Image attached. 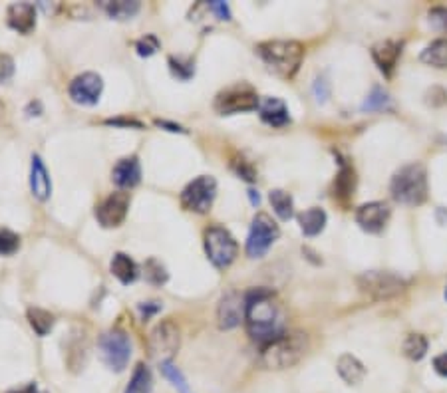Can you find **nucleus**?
Returning <instances> with one entry per match:
<instances>
[{"instance_id":"obj_17","label":"nucleus","mask_w":447,"mask_h":393,"mask_svg":"<svg viewBox=\"0 0 447 393\" xmlns=\"http://www.w3.org/2000/svg\"><path fill=\"white\" fill-rule=\"evenodd\" d=\"M6 20L12 30L30 34L36 28V6L30 2H14L6 11Z\"/></svg>"},{"instance_id":"obj_12","label":"nucleus","mask_w":447,"mask_h":393,"mask_svg":"<svg viewBox=\"0 0 447 393\" xmlns=\"http://www.w3.org/2000/svg\"><path fill=\"white\" fill-rule=\"evenodd\" d=\"M104 92V80L96 72L76 75L68 85V96L78 106H96Z\"/></svg>"},{"instance_id":"obj_4","label":"nucleus","mask_w":447,"mask_h":393,"mask_svg":"<svg viewBox=\"0 0 447 393\" xmlns=\"http://www.w3.org/2000/svg\"><path fill=\"white\" fill-rule=\"evenodd\" d=\"M309 350V336L304 332H287L282 338L268 344L261 351V363L266 370H287L297 365Z\"/></svg>"},{"instance_id":"obj_39","label":"nucleus","mask_w":447,"mask_h":393,"mask_svg":"<svg viewBox=\"0 0 447 393\" xmlns=\"http://www.w3.org/2000/svg\"><path fill=\"white\" fill-rule=\"evenodd\" d=\"M233 169L239 177H243L245 181H255L256 179V171L255 167L245 159H234L233 161Z\"/></svg>"},{"instance_id":"obj_23","label":"nucleus","mask_w":447,"mask_h":393,"mask_svg":"<svg viewBox=\"0 0 447 393\" xmlns=\"http://www.w3.org/2000/svg\"><path fill=\"white\" fill-rule=\"evenodd\" d=\"M326 223H328L326 211L320 209V207H310V209L298 214L300 231L306 234V236H316V234L322 233L326 229Z\"/></svg>"},{"instance_id":"obj_25","label":"nucleus","mask_w":447,"mask_h":393,"mask_svg":"<svg viewBox=\"0 0 447 393\" xmlns=\"http://www.w3.org/2000/svg\"><path fill=\"white\" fill-rule=\"evenodd\" d=\"M102 8L107 12L109 18H116V20H131L141 8L138 0H104L102 2Z\"/></svg>"},{"instance_id":"obj_7","label":"nucleus","mask_w":447,"mask_h":393,"mask_svg":"<svg viewBox=\"0 0 447 393\" xmlns=\"http://www.w3.org/2000/svg\"><path fill=\"white\" fill-rule=\"evenodd\" d=\"M203 245H205L207 258L217 268H229L239 255V245H237L233 234L223 226H217V224L209 226L203 233Z\"/></svg>"},{"instance_id":"obj_20","label":"nucleus","mask_w":447,"mask_h":393,"mask_svg":"<svg viewBox=\"0 0 447 393\" xmlns=\"http://www.w3.org/2000/svg\"><path fill=\"white\" fill-rule=\"evenodd\" d=\"M30 191L38 201H48L52 195V179L46 169L40 155H32V165H30Z\"/></svg>"},{"instance_id":"obj_13","label":"nucleus","mask_w":447,"mask_h":393,"mask_svg":"<svg viewBox=\"0 0 447 393\" xmlns=\"http://www.w3.org/2000/svg\"><path fill=\"white\" fill-rule=\"evenodd\" d=\"M129 211V195L126 191H117L107 195L104 201L96 207L97 223L104 229H117L126 221Z\"/></svg>"},{"instance_id":"obj_41","label":"nucleus","mask_w":447,"mask_h":393,"mask_svg":"<svg viewBox=\"0 0 447 393\" xmlns=\"http://www.w3.org/2000/svg\"><path fill=\"white\" fill-rule=\"evenodd\" d=\"M14 75V60L8 54H0V84Z\"/></svg>"},{"instance_id":"obj_21","label":"nucleus","mask_w":447,"mask_h":393,"mask_svg":"<svg viewBox=\"0 0 447 393\" xmlns=\"http://www.w3.org/2000/svg\"><path fill=\"white\" fill-rule=\"evenodd\" d=\"M332 191H334V199H338L340 202H348L354 197V191H356V171L346 161H340V169L336 173Z\"/></svg>"},{"instance_id":"obj_19","label":"nucleus","mask_w":447,"mask_h":393,"mask_svg":"<svg viewBox=\"0 0 447 393\" xmlns=\"http://www.w3.org/2000/svg\"><path fill=\"white\" fill-rule=\"evenodd\" d=\"M112 181L116 183L119 189H133L141 181V165L136 155L124 157L116 163V167L112 171Z\"/></svg>"},{"instance_id":"obj_27","label":"nucleus","mask_w":447,"mask_h":393,"mask_svg":"<svg viewBox=\"0 0 447 393\" xmlns=\"http://www.w3.org/2000/svg\"><path fill=\"white\" fill-rule=\"evenodd\" d=\"M153 392V375L145 363H138L136 370L129 377V383L126 385L124 393H151Z\"/></svg>"},{"instance_id":"obj_49","label":"nucleus","mask_w":447,"mask_h":393,"mask_svg":"<svg viewBox=\"0 0 447 393\" xmlns=\"http://www.w3.org/2000/svg\"><path fill=\"white\" fill-rule=\"evenodd\" d=\"M446 298H447V290H446Z\"/></svg>"},{"instance_id":"obj_14","label":"nucleus","mask_w":447,"mask_h":393,"mask_svg":"<svg viewBox=\"0 0 447 393\" xmlns=\"http://www.w3.org/2000/svg\"><path fill=\"white\" fill-rule=\"evenodd\" d=\"M245 294L241 292H227L217 306V324L221 329H233L241 322H245Z\"/></svg>"},{"instance_id":"obj_47","label":"nucleus","mask_w":447,"mask_h":393,"mask_svg":"<svg viewBox=\"0 0 447 393\" xmlns=\"http://www.w3.org/2000/svg\"><path fill=\"white\" fill-rule=\"evenodd\" d=\"M11 393H44L38 389V385L36 383H28L26 387H22V389H16V392H11Z\"/></svg>"},{"instance_id":"obj_43","label":"nucleus","mask_w":447,"mask_h":393,"mask_svg":"<svg viewBox=\"0 0 447 393\" xmlns=\"http://www.w3.org/2000/svg\"><path fill=\"white\" fill-rule=\"evenodd\" d=\"M434 370H436L441 377H447V351L446 353H439L436 360H434Z\"/></svg>"},{"instance_id":"obj_16","label":"nucleus","mask_w":447,"mask_h":393,"mask_svg":"<svg viewBox=\"0 0 447 393\" xmlns=\"http://www.w3.org/2000/svg\"><path fill=\"white\" fill-rule=\"evenodd\" d=\"M402 48H404V44L398 42V40H383L372 48L374 62L386 78H392V74H394L398 60L402 56Z\"/></svg>"},{"instance_id":"obj_48","label":"nucleus","mask_w":447,"mask_h":393,"mask_svg":"<svg viewBox=\"0 0 447 393\" xmlns=\"http://www.w3.org/2000/svg\"><path fill=\"white\" fill-rule=\"evenodd\" d=\"M249 197H251V202H253L255 207L261 202V197H258V193H256L255 189H249Z\"/></svg>"},{"instance_id":"obj_31","label":"nucleus","mask_w":447,"mask_h":393,"mask_svg":"<svg viewBox=\"0 0 447 393\" xmlns=\"http://www.w3.org/2000/svg\"><path fill=\"white\" fill-rule=\"evenodd\" d=\"M427 348H429V344H427V338L424 334H410L404 341V353L414 361L424 360Z\"/></svg>"},{"instance_id":"obj_44","label":"nucleus","mask_w":447,"mask_h":393,"mask_svg":"<svg viewBox=\"0 0 447 393\" xmlns=\"http://www.w3.org/2000/svg\"><path fill=\"white\" fill-rule=\"evenodd\" d=\"M155 126H157V128L167 129V131H171V133H187V129H183L181 126H177V123L165 121V119H155Z\"/></svg>"},{"instance_id":"obj_15","label":"nucleus","mask_w":447,"mask_h":393,"mask_svg":"<svg viewBox=\"0 0 447 393\" xmlns=\"http://www.w3.org/2000/svg\"><path fill=\"white\" fill-rule=\"evenodd\" d=\"M392 217V209L390 205L383 201H372L366 202L362 207H358L356 211V223L360 224V229L370 234L382 233L386 224Z\"/></svg>"},{"instance_id":"obj_1","label":"nucleus","mask_w":447,"mask_h":393,"mask_svg":"<svg viewBox=\"0 0 447 393\" xmlns=\"http://www.w3.org/2000/svg\"><path fill=\"white\" fill-rule=\"evenodd\" d=\"M245 302L246 332L261 348L287 334V314L273 290L253 288L245 292Z\"/></svg>"},{"instance_id":"obj_9","label":"nucleus","mask_w":447,"mask_h":393,"mask_svg":"<svg viewBox=\"0 0 447 393\" xmlns=\"http://www.w3.org/2000/svg\"><path fill=\"white\" fill-rule=\"evenodd\" d=\"M217 197V181L211 175L193 179L181 191V207L189 213L205 214L211 211Z\"/></svg>"},{"instance_id":"obj_29","label":"nucleus","mask_w":447,"mask_h":393,"mask_svg":"<svg viewBox=\"0 0 447 393\" xmlns=\"http://www.w3.org/2000/svg\"><path fill=\"white\" fill-rule=\"evenodd\" d=\"M26 318H28V324H30V328L44 338V336H48L54 328V316L48 312V310L44 308H28L26 312Z\"/></svg>"},{"instance_id":"obj_10","label":"nucleus","mask_w":447,"mask_h":393,"mask_svg":"<svg viewBox=\"0 0 447 393\" xmlns=\"http://www.w3.org/2000/svg\"><path fill=\"white\" fill-rule=\"evenodd\" d=\"M278 236H280V229L268 214H255L249 236H246V255H249V258L265 256L268 253V248L277 243Z\"/></svg>"},{"instance_id":"obj_11","label":"nucleus","mask_w":447,"mask_h":393,"mask_svg":"<svg viewBox=\"0 0 447 393\" xmlns=\"http://www.w3.org/2000/svg\"><path fill=\"white\" fill-rule=\"evenodd\" d=\"M149 351L161 361H171L181 346V332L173 320H163L149 334Z\"/></svg>"},{"instance_id":"obj_26","label":"nucleus","mask_w":447,"mask_h":393,"mask_svg":"<svg viewBox=\"0 0 447 393\" xmlns=\"http://www.w3.org/2000/svg\"><path fill=\"white\" fill-rule=\"evenodd\" d=\"M419 60L439 70L447 68V38H437L429 46H426L424 52L419 54Z\"/></svg>"},{"instance_id":"obj_45","label":"nucleus","mask_w":447,"mask_h":393,"mask_svg":"<svg viewBox=\"0 0 447 393\" xmlns=\"http://www.w3.org/2000/svg\"><path fill=\"white\" fill-rule=\"evenodd\" d=\"M107 126H124V128H141V123L136 119H106Z\"/></svg>"},{"instance_id":"obj_42","label":"nucleus","mask_w":447,"mask_h":393,"mask_svg":"<svg viewBox=\"0 0 447 393\" xmlns=\"http://www.w3.org/2000/svg\"><path fill=\"white\" fill-rule=\"evenodd\" d=\"M139 310H141V316H143V320H148L151 318L153 314H157L161 310V304L160 302H143V304H139Z\"/></svg>"},{"instance_id":"obj_2","label":"nucleus","mask_w":447,"mask_h":393,"mask_svg":"<svg viewBox=\"0 0 447 393\" xmlns=\"http://www.w3.org/2000/svg\"><path fill=\"white\" fill-rule=\"evenodd\" d=\"M255 50L268 70L285 80L294 78L304 60V46L297 40H266Z\"/></svg>"},{"instance_id":"obj_46","label":"nucleus","mask_w":447,"mask_h":393,"mask_svg":"<svg viewBox=\"0 0 447 393\" xmlns=\"http://www.w3.org/2000/svg\"><path fill=\"white\" fill-rule=\"evenodd\" d=\"M26 114L30 117L40 116V114H42V104H40V102H30L28 107H26Z\"/></svg>"},{"instance_id":"obj_6","label":"nucleus","mask_w":447,"mask_h":393,"mask_svg":"<svg viewBox=\"0 0 447 393\" xmlns=\"http://www.w3.org/2000/svg\"><path fill=\"white\" fill-rule=\"evenodd\" d=\"M358 288L364 296L370 300L382 302V300H392V298L404 294L407 282L404 278L398 277L394 272L388 270H368L358 277Z\"/></svg>"},{"instance_id":"obj_40","label":"nucleus","mask_w":447,"mask_h":393,"mask_svg":"<svg viewBox=\"0 0 447 393\" xmlns=\"http://www.w3.org/2000/svg\"><path fill=\"white\" fill-rule=\"evenodd\" d=\"M207 6H209V11L213 12L219 20H227V22L233 20L231 8H229V4H227V2H223V0H213V2H207Z\"/></svg>"},{"instance_id":"obj_34","label":"nucleus","mask_w":447,"mask_h":393,"mask_svg":"<svg viewBox=\"0 0 447 393\" xmlns=\"http://www.w3.org/2000/svg\"><path fill=\"white\" fill-rule=\"evenodd\" d=\"M20 248V236L11 229H0V256H11Z\"/></svg>"},{"instance_id":"obj_37","label":"nucleus","mask_w":447,"mask_h":393,"mask_svg":"<svg viewBox=\"0 0 447 393\" xmlns=\"http://www.w3.org/2000/svg\"><path fill=\"white\" fill-rule=\"evenodd\" d=\"M312 94L316 97L318 104H326L330 97V82L326 80V75H318L312 84Z\"/></svg>"},{"instance_id":"obj_33","label":"nucleus","mask_w":447,"mask_h":393,"mask_svg":"<svg viewBox=\"0 0 447 393\" xmlns=\"http://www.w3.org/2000/svg\"><path fill=\"white\" fill-rule=\"evenodd\" d=\"M161 373L173 383V387L179 393H191L189 392V385H187V380L185 375L179 372V368H175L171 361H161Z\"/></svg>"},{"instance_id":"obj_38","label":"nucleus","mask_w":447,"mask_h":393,"mask_svg":"<svg viewBox=\"0 0 447 393\" xmlns=\"http://www.w3.org/2000/svg\"><path fill=\"white\" fill-rule=\"evenodd\" d=\"M429 24L439 30V32H447V8H441V6H437V8H431L429 11Z\"/></svg>"},{"instance_id":"obj_30","label":"nucleus","mask_w":447,"mask_h":393,"mask_svg":"<svg viewBox=\"0 0 447 393\" xmlns=\"http://www.w3.org/2000/svg\"><path fill=\"white\" fill-rule=\"evenodd\" d=\"M392 107V97L390 94L380 87V85H374L372 92L366 96L362 104V111H383V109H390Z\"/></svg>"},{"instance_id":"obj_35","label":"nucleus","mask_w":447,"mask_h":393,"mask_svg":"<svg viewBox=\"0 0 447 393\" xmlns=\"http://www.w3.org/2000/svg\"><path fill=\"white\" fill-rule=\"evenodd\" d=\"M169 68L173 75H177L179 80H189L191 75H195V64L191 60H183V58H169Z\"/></svg>"},{"instance_id":"obj_3","label":"nucleus","mask_w":447,"mask_h":393,"mask_svg":"<svg viewBox=\"0 0 447 393\" xmlns=\"http://www.w3.org/2000/svg\"><path fill=\"white\" fill-rule=\"evenodd\" d=\"M392 199L405 207H419L427 199V171L422 163H407L395 171L390 183Z\"/></svg>"},{"instance_id":"obj_22","label":"nucleus","mask_w":447,"mask_h":393,"mask_svg":"<svg viewBox=\"0 0 447 393\" xmlns=\"http://www.w3.org/2000/svg\"><path fill=\"white\" fill-rule=\"evenodd\" d=\"M336 372L348 385H358L366 377V365L352 353H342L336 361Z\"/></svg>"},{"instance_id":"obj_18","label":"nucleus","mask_w":447,"mask_h":393,"mask_svg":"<svg viewBox=\"0 0 447 393\" xmlns=\"http://www.w3.org/2000/svg\"><path fill=\"white\" fill-rule=\"evenodd\" d=\"M258 116L270 128H285L290 123V111L287 104L278 97H263L258 104Z\"/></svg>"},{"instance_id":"obj_28","label":"nucleus","mask_w":447,"mask_h":393,"mask_svg":"<svg viewBox=\"0 0 447 393\" xmlns=\"http://www.w3.org/2000/svg\"><path fill=\"white\" fill-rule=\"evenodd\" d=\"M268 201L273 205L275 213H277L278 219L282 221H290L294 217V201H292V195L282 189H273L268 193Z\"/></svg>"},{"instance_id":"obj_24","label":"nucleus","mask_w":447,"mask_h":393,"mask_svg":"<svg viewBox=\"0 0 447 393\" xmlns=\"http://www.w3.org/2000/svg\"><path fill=\"white\" fill-rule=\"evenodd\" d=\"M109 270L112 274L121 282V284H131L136 282L139 277V268L136 265L133 258H129L128 255L124 253H116L114 258H112V265H109Z\"/></svg>"},{"instance_id":"obj_32","label":"nucleus","mask_w":447,"mask_h":393,"mask_svg":"<svg viewBox=\"0 0 447 393\" xmlns=\"http://www.w3.org/2000/svg\"><path fill=\"white\" fill-rule=\"evenodd\" d=\"M167 268L161 265L157 258H149L148 262H145V280H148L149 284H155V286H161V284H165L167 282Z\"/></svg>"},{"instance_id":"obj_36","label":"nucleus","mask_w":447,"mask_h":393,"mask_svg":"<svg viewBox=\"0 0 447 393\" xmlns=\"http://www.w3.org/2000/svg\"><path fill=\"white\" fill-rule=\"evenodd\" d=\"M161 42L157 40V36H153V34H145L143 38H139L138 42H136V50H138L139 56H143V58H149V56H153V54L160 50Z\"/></svg>"},{"instance_id":"obj_5","label":"nucleus","mask_w":447,"mask_h":393,"mask_svg":"<svg viewBox=\"0 0 447 393\" xmlns=\"http://www.w3.org/2000/svg\"><path fill=\"white\" fill-rule=\"evenodd\" d=\"M261 97L256 90L246 82H237L233 85H227L215 96V111L219 116H234V114H245L258 109Z\"/></svg>"},{"instance_id":"obj_8","label":"nucleus","mask_w":447,"mask_h":393,"mask_svg":"<svg viewBox=\"0 0 447 393\" xmlns=\"http://www.w3.org/2000/svg\"><path fill=\"white\" fill-rule=\"evenodd\" d=\"M97 348L102 353V360L112 372H124L128 368L131 358V340L124 329H109L100 336Z\"/></svg>"}]
</instances>
